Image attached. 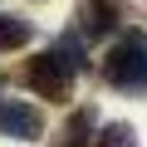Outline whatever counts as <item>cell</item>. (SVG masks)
Listing matches in <instances>:
<instances>
[{
    "instance_id": "obj_1",
    "label": "cell",
    "mask_w": 147,
    "mask_h": 147,
    "mask_svg": "<svg viewBox=\"0 0 147 147\" xmlns=\"http://www.w3.org/2000/svg\"><path fill=\"white\" fill-rule=\"evenodd\" d=\"M103 79L118 93H147V30H127L108 59H103Z\"/></svg>"
},
{
    "instance_id": "obj_2",
    "label": "cell",
    "mask_w": 147,
    "mask_h": 147,
    "mask_svg": "<svg viewBox=\"0 0 147 147\" xmlns=\"http://www.w3.org/2000/svg\"><path fill=\"white\" fill-rule=\"evenodd\" d=\"M25 84H30L39 98H49V103H69V93H74V69H69L54 49H44L39 59L25 64Z\"/></svg>"
},
{
    "instance_id": "obj_3",
    "label": "cell",
    "mask_w": 147,
    "mask_h": 147,
    "mask_svg": "<svg viewBox=\"0 0 147 147\" xmlns=\"http://www.w3.org/2000/svg\"><path fill=\"white\" fill-rule=\"evenodd\" d=\"M123 20H127V0H84L79 5V34H88V39L113 34Z\"/></svg>"
},
{
    "instance_id": "obj_4",
    "label": "cell",
    "mask_w": 147,
    "mask_h": 147,
    "mask_svg": "<svg viewBox=\"0 0 147 147\" xmlns=\"http://www.w3.org/2000/svg\"><path fill=\"white\" fill-rule=\"evenodd\" d=\"M0 132L20 137V142H34L44 132V113L34 103H20V98H0Z\"/></svg>"
},
{
    "instance_id": "obj_5",
    "label": "cell",
    "mask_w": 147,
    "mask_h": 147,
    "mask_svg": "<svg viewBox=\"0 0 147 147\" xmlns=\"http://www.w3.org/2000/svg\"><path fill=\"white\" fill-rule=\"evenodd\" d=\"M93 132H98V113L93 108H74L49 147H93Z\"/></svg>"
},
{
    "instance_id": "obj_6",
    "label": "cell",
    "mask_w": 147,
    "mask_h": 147,
    "mask_svg": "<svg viewBox=\"0 0 147 147\" xmlns=\"http://www.w3.org/2000/svg\"><path fill=\"white\" fill-rule=\"evenodd\" d=\"M34 39V25L20 20V15H0V54H10V49H25Z\"/></svg>"
},
{
    "instance_id": "obj_7",
    "label": "cell",
    "mask_w": 147,
    "mask_h": 147,
    "mask_svg": "<svg viewBox=\"0 0 147 147\" xmlns=\"http://www.w3.org/2000/svg\"><path fill=\"white\" fill-rule=\"evenodd\" d=\"M54 54H59L74 74H79V69H88V49H84V39H79V34H64V39L54 44Z\"/></svg>"
},
{
    "instance_id": "obj_8",
    "label": "cell",
    "mask_w": 147,
    "mask_h": 147,
    "mask_svg": "<svg viewBox=\"0 0 147 147\" xmlns=\"http://www.w3.org/2000/svg\"><path fill=\"white\" fill-rule=\"evenodd\" d=\"M93 147H137V132H132L127 123H108V127L93 137Z\"/></svg>"
}]
</instances>
